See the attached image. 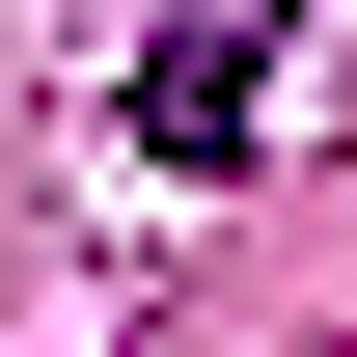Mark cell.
Segmentation results:
<instances>
[{"label":"cell","instance_id":"6da1fadb","mask_svg":"<svg viewBox=\"0 0 357 357\" xmlns=\"http://www.w3.org/2000/svg\"><path fill=\"white\" fill-rule=\"evenodd\" d=\"M248 55H275V0H165V55H137V137H165V165H248Z\"/></svg>","mask_w":357,"mask_h":357}]
</instances>
